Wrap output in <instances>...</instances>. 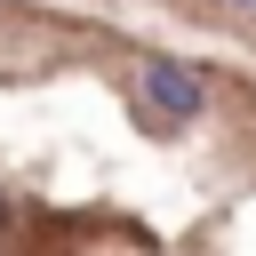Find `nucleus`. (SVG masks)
<instances>
[{
  "label": "nucleus",
  "instance_id": "nucleus-1",
  "mask_svg": "<svg viewBox=\"0 0 256 256\" xmlns=\"http://www.w3.org/2000/svg\"><path fill=\"white\" fill-rule=\"evenodd\" d=\"M144 96H152V112L192 120V112H200V72L176 64V56H152V64H144Z\"/></svg>",
  "mask_w": 256,
  "mask_h": 256
},
{
  "label": "nucleus",
  "instance_id": "nucleus-2",
  "mask_svg": "<svg viewBox=\"0 0 256 256\" xmlns=\"http://www.w3.org/2000/svg\"><path fill=\"white\" fill-rule=\"evenodd\" d=\"M248 8H256V0H248Z\"/></svg>",
  "mask_w": 256,
  "mask_h": 256
}]
</instances>
